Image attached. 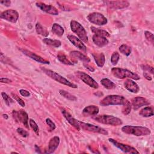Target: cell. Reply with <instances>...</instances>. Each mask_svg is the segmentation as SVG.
<instances>
[{
  "label": "cell",
  "mask_w": 154,
  "mask_h": 154,
  "mask_svg": "<svg viewBox=\"0 0 154 154\" xmlns=\"http://www.w3.org/2000/svg\"><path fill=\"white\" fill-rule=\"evenodd\" d=\"M22 52L25 54L26 55V56H28V57L31 58V59L35 60V61L37 62H38V63H42V64H49V61H47L46 60H45L43 58L41 57L40 56L29 51H28V50H25V49H22Z\"/></svg>",
  "instance_id": "19"
},
{
  "label": "cell",
  "mask_w": 154,
  "mask_h": 154,
  "mask_svg": "<svg viewBox=\"0 0 154 154\" xmlns=\"http://www.w3.org/2000/svg\"><path fill=\"white\" fill-rule=\"evenodd\" d=\"M90 29L91 30V31L95 34V35H100V36H103L105 37H109V34L108 32H107L106 30L100 29V28H97L94 26H91Z\"/></svg>",
  "instance_id": "28"
},
{
  "label": "cell",
  "mask_w": 154,
  "mask_h": 154,
  "mask_svg": "<svg viewBox=\"0 0 154 154\" xmlns=\"http://www.w3.org/2000/svg\"><path fill=\"white\" fill-rule=\"evenodd\" d=\"M1 95H2V97L3 99H4L5 104L7 106H10L11 103H13L14 102V100L9 96H8L5 93L2 92L1 93Z\"/></svg>",
  "instance_id": "37"
},
{
  "label": "cell",
  "mask_w": 154,
  "mask_h": 154,
  "mask_svg": "<svg viewBox=\"0 0 154 154\" xmlns=\"http://www.w3.org/2000/svg\"><path fill=\"white\" fill-rule=\"evenodd\" d=\"M122 131L125 134L135 136H146L149 135L151 132L148 128L132 125H126L123 126L122 128Z\"/></svg>",
  "instance_id": "1"
},
{
  "label": "cell",
  "mask_w": 154,
  "mask_h": 154,
  "mask_svg": "<svg viewBox=\"0 0 154 154\" xmlns=\"http://www.w3.org/2000/svg\"><path fill=\"white\" fill-rule=\"evenodd\" d=\"M17 132L19 135H20L23 137H27L29 135L28 132L21 128H18L17 129Z\"/></svg>",
  "instance_id": "42"
},
{
  "label": "cell",
  "mask_w": 154,
  "mask_h": 154,
  "mask_svg": "<svg viewBox=\"0 0 154 154\" xmlns=\"http://www.w3.org/2000/svg\"><path fill=\"white\" fill-rule=\"evenodd\" d=\"M92 40L94 43L99 47H103L109 43V41L106 38V37L95 34L93 35Z\"/></svg>",
  "instance_id": "23"
},
{
  "label": "cell",
  "mask_w": 154,
  "mask_h": 154,
  "mask_svg": "<svg viewBox=\"0 0 154 154\" xmlns=\"http://www.w3.org/2000/svg\"><path fill=\"white\" fill-rule=\"evenodd\" d=\"M143 76L145 77V78H146L147 80L149 81H151L152 79V76L149 75V73L147 72H143Z\"/></svg>",
  "instance_id": "46"
},
{
  "label": "cell",
  "mask_w": 154,
  "mask_h": 154,
  "mask_svg": "<svg viewBox=\"0 0 154 154\" xmlns=\"http://www.w3.org/2000/svg\"><path fill=\"white\" fill-rule=\"evenodd\" d=\"M19 93L23 97H29L30 96V93L28 91L24 89H20L19 90Z\"/></svg>",
  "instance_id": "43"
},
{
  "label": "cell",
  "mask_w": 154,
  "mask_h": 154,
  "mask_svg": "<svg viewBox=\"0 0 154 154\" xmlns=\"http://www.w3.org/2000/svg\"><path fill=\"white\" fill-rule=\"evenodd\" d=\"M139 114L144 117H149L153 116L154 114L153 108L152 106H146L140 111Z\"/></svg>",
  "instance_id": "25"
},
{
  "label": "cell",
  "mask_w": 154,
  "mask_h": 154,
  "mask_svg": "<svg viewBox=\"0 0 154 154\" xmlns=\"http://www.w3.org/2000/svg\"><path fill=\"white\" fill-rule=\"evenodd\" d=\"M58 60L62 63L66 65H73V64L66 57V56L62 53H60L57 55Z\"/></svg>",
  "instance_id": "34"
},
{
  "label": "cell",
  "mask_w": 154,
  "mask_h": 154,
  "mask_svg": "<svg viewBox=\"0 0 154 154\" xmlns=\"http://www.w3.org/2000/svg\"><path fill=\"white\" fill-rule=\"evenodd\" d=\"M87 19L91 23L97 25H104L108 22L107 19L102 14L98 12L90 13L87 16Z\"/></svg>",
  "instance_id": "8"
},
{
  "label": "cell",
  "mask_w": 154,
  "mask_h": 154,
  "mask_svg": "<svg viewBox=\"0 0 154 154\" xmlns=\"http://www.w3.org/2000/svg\"><path fill=\"white\" fill-rule=\"evenodd\" d=\"M0 82L2 83H10L11 82V80L7 78H1L0 79Z\"/></svg>",
  "instance_id": "45"
},
{
  "label": "cell",
  "mask_w": 154,
  "mask_h": 154,
  "mask_svg": "<svg viewBox=\"0 0 154 154\" xmlns=\"http://www.w3.org/2000/svg\"><path fill=\"white\" fill-rule=\"evenodd\" d=\"M111 72L115 77L119 79H125L127 78L134 80H139L140 79V77L137 73L123 68L114 67L111 69Z\"/></svg>",
  "instance_id": "4"
},
{
  "label": "cell",
  "mask_w": 154,
  "mask_h": 154,
  "mask_svg": "<svg viewBox=\"0 0 154 154\" xmlns=\"http://www.w3.org/2000/svg\"><path fill=\"white\" fill-rule=\"evenodd\" d=\"M43 42L46 45H48L53 47H55V48H58L61 45V42L58 40H53L49 38H45L43 40Z\"/></svg>",
  "instance_id": "30"
},
{
  "label": "cell",
  "mask_w": 154,
  "mask_h": 154,
  "mask_svg": "<svg viewBox=\"0 0 154 154\" xmlns=\"http://www.w3.org/2000/svg\"><path fill=\"white\" fill-rule=\"evenodd\" d=\"M52 32L54 33L55 35L59 37H61L63 35L64 32V28L61 25L55 23L53 24L52 26Z\"/></svg>",
  "instance_id": "27"
},
{
  "label": "cell",
  "mask_w": 154,
  "mask_h": 154,
  "mask_svg": "<svg viewBox=\"0 0 154 154\" xmlns=\"http://www.w3.org/2000/svg\"><path fill=\"white\" fill-rule=\"evenodd\" d=\"M149 105V101L143 97H135L131 99L132 108L134 110H137L143 106Z\"/></svg>",
  "instance_id": "14"
},
{
  "label": "cell",
  "mask_w": 154,
  "mask_h": 154,
  "mask_svg": "<svg viewBox=\"0 0 154 154\" xmlns=\"http://www.w3.org/2000/svg\"><path fill=\"white\" fill-rule=\"evenodd\" d=\"M104 3L109 8L112 10L121 9L129 6V2L126 1H106Z\"/></svg>",
  "instance_id": "13"
},
{
  "label": "cell",
  "mask_w": 154,
  "mask_h": 154,
  "mask_svg": "<svg viewBox=\"0 0 154 154\" xmlns=\"http://www.w3.org/2000/svg\"><path fill=\"white\" fill-rule=\"evenodd\" d=\"M120 58V55L117 52H114L111 57V63L112 65L116 66Z\"/></svg>",
  "instance_id": "36"
},
{
  "label": "cell",
  "mask_w": 154,
  "mask_h": 154,
  "mask_svg": "<svg viewBox=\"0 0 154 154\" xmlns=\"http://www.w3.org/2000/svg\"><path fill=\"white\" fill-rule=\"evenodd\" d=\"M0 17L8 22L16 23L19 18V13L14 10L9 9L2 12Z\"/></svg>",
  "instance_id": "12"
},
{
  "label": "cell",
  "mask_w": 154,
  "mask_h": 154,
  "mask_svg": "<svg viewBox=\"0 0 154 154\" xmlns=\"http://www.w3.org/2000/svg\"><path fill=\"white\" fill-rule=\"evenodd\" d=\"M144 35H145V37L146 38V39L149 41L150 42H151L152 44H153L154 43V36H153V34L149 31H146L144 32Z\"/></svg>",
  "instance_id": "38"
},
{
  "label": "cell",
  "mask_w": 154,
  "mask_h": 154,
  "mask_svg": "<svg viewBox=\"0 0 154 154\" xmlns=\"http://www.w3.org/2000/svg\"><path fill=\"white\" fill-rule=\"evenodd\" d=\"M84 66H85L86 68H87L89 70H90V71H91V72L94 71V69H93V68L91 67L90 66H88V65H85V64H84Z\"/></svg>",
  "instance_id": "47"
},
{
  "label": "cell",
  "mask_w": 154,
  "mask_h": 154,
  "mask_svg": "<svg viewBox=\"0 0 154 154\" xmlns=\"http://www.w3.org/2000/svg\"><path fill=\"white\" fill-rule=\"evenodd\" d=\"M46 123L48 125V126L50 128L51 131H54L55 129V128H56L55 124L52 121L51 119H50L49 118H47L46 119Z\"/></svg>",
  "instance_id": "41"
},
{
  "label": "cell",
  "mask_w": 154,
  "mask_h": 154,
  "mask_svg": "<svg viewBox=\"0 0 154 154\" xmlns=\"http://www.w3.org/2000/svg\"><path fill=\"white\" fill-rule=\"evenodd\" d=\"M61 112L64 117L66 118V119L67 120V122L73 127H75L78 131L80 130V127L79 125V120L74 119L70 114H69L66 110H65L64 108L61 109Z\"/></svg>",
  "instance_id": "17"
},
{
  "label": "cell",
  "mask_w": 154,
  "mask_h": 154,
  "mask_svg": "<svg viewBox=\"0 0 154 154\" xmlns=\"http://www.w3.org/2000/svg\"><path fill=\"white\" fill-rule=\"evenodd\" d=\"M99 111V108L95 105H89L85 107L82 110V114L84 116H93L97 115Z\"/></svg>",
  "instance_id": "21"
},
{
  "label": "cell",
  "mask_w": 154,
  "mask_h": 154,
  "mask_svg": "<svg viewBox=\"0 0 154 154\" xmlns=\"http://www.w3.org/2000/svg\"><path fill=\"white\" fill-rule=\"evenodd\" d=\"M0 3L6 7H8L11 4V1L9 0H4V1H1Z\"/></svg>",
  "instance_id": "44"
},
{
  "label": "cell",
  "mask_w": 154,
  "mask_h": 154,
  "mask_svg": "<svg viewBox=\"0 0 154 154\" xmlns=\"http://www.w3.org/2000/svg\"><path fill=\"white\" fill-rule=\"evenodd\" d=\"M131 108H132L131 103L129 102V101L126 100L125 101V102L124 103V104L123 105L122 112L124 115H125V116L128 115L130 113V112L131 111Z\"/></svg>",
  "instance_id": "33"
},
{
  "label": "cell",
  "mask_w": 154,
  "mask_h": 154,
  "mask_svg": "<svg viewBox=\"0 0 154 154\" xmlns=\"http://www.w3.org/2000/svg\"><path fill=\"white\" fill-rule=\"evenodd\" d=\"M141 69L144 70V72H147V73H150L151 74L153 73V68L149 65H144V64H142L141 65Z\"/></svg>",
  "instance_id": "39"
},
{
  "label": "cell",
  "mask_w": 154,
  "mask_h": 154,
  "mask_svg": "<svg viewBox=\"0 0 154 154\" xmlns=\"http://www.w3.org/2000/svg\"><path fill=\"white\" fill-rule=\"evenodd\" d=\"M101 84L106 89L112 90L116 87V85L108 78H103L100 80Z\"/></svg>",
  "instance_id": "26"
},
{
  "label": "cell",
  "mask_w": 154,
  "mask_h": 154,
  "mask_svg": "<svg viewBox=\"0 0 154 154\" xmlns=\"http://www.w3.org/2000/svg\"><path fill=\"white\" fill-rule=\"evenodd\" d=\"M60 138L58 136H55L52 137L49 141L48 147L47 149V153H52L57 149L60 144Z\"/></svg>",
  "instance_id": "20"
},
{
  "label": "cell",
  "mask_w": 154,
  "mask_h": 154,
  "mask_svg": "<svg viewBox=\"0 0 154 154\" xmlns=\"http://www.w3.org/2000/svg\"><path fill=\"white\" fill-rule=\"evenodd\" d=\"M29 126L31 127V128L34 131V132L37 134V135H39V128L38 126V125H37V123H35V122L30 119L29 120Z\"/></svg>",
  "instance_id": "35"
},
{
  "label": "cell",
  "mask_w": 154,
  "mask_h": 154,
  "mask_svg": "<svg viewBox=\"0 0 154 154\" xmlns=\"http://www.w3.org/2000/svg\"><path fill=\"white\" fill-rule=\"evenodd\" d=\"M3 117H4L5 119H7L8 117V116L7 114H3Z\"/></svg>",
  "instance_id": "49"
},
{
  "label": "cell",
  "mask_w": 154,
  "mask_h": 154,
  "mask_svg": "<svg viewBox=\"0 0 154 154\" xmlns=\"http://www.w3.org/2000/svg\"><path fill=\"white\" fill-rule=\"evenodd\" d=\"M70 56L72 58L79 60L81 61H83L84 63H89L90 61V59L84 54H82L81 52L76 51H73L70 52Z\"/></svg>",
  "instance_id": "22"
},
{
  "label": "cell",
  "mask_w": 154,
  "mask_h": 154,
  "mask_svg": "<svg viewBox=\"0 0 154 154\" xmlns=\"http://www.w3.org/2000/svg\"><path fill=\"white\" fill-rule=\"evenodd\" d=\"M119 51L126 56H129L131 53V48L127 45L123 44L119 47Z\"/></svg>",
  "instance_id": "32"
},
{
  "label": "cell",
  "mask_w": 154,
  "mask_h": 154,
  "mask_svg": "<svg viewBox=\"0 0 154 154\" xmlns=\"http://www.w3.org/2000/svg\"><path fill=\"white\" fill-rule=\"evenodd\" d=\"M36 6L37 7H38L40 10H42V11L52 14V15H58V10L54 6L51 5H47L45 4L44 3L38 2H36Z\"/></svg>",
  "instance_id": "15"
},
{
  "label": "cell",
  "mask_w": 154,
  "mask_h": 154,
  "mask_svg": "<svg viewBox=\"0 0 154 154\" xmlns=\"http://www.w3.org/2000/svg\"><path fill=\"white\" fill-rule=\"evenodd\" d=\"M35 147L36 148V149H35V150L38 153H40V149H39V147H38L37 146H35Z\"/></svg>",
  "instance_id": "48"
},
{
  "label": "cell",
  "mask_w": 154,
  "mask_h": 154,
  "mask_svg": "<svg viewBox=\"0 0 154 154\" xmlns=\"http://www.w3.org/2000/svg\"><path fill=\"white\" fill-rule=\"evenodd\" d=\"M92 119L95 121L105 125L112 126H120L122 125L123 122L122 120L111 115H95L92 117Z\"/></svg>",
  "instance_id": "2"
},
{
  "label": "cell",
  "mask_w": 154,
  "mask_h": 154,
  "mask_svg": "<svg viewBox=\"0 0 154 154\" xmlns=\"http://www.w3.org/2000/svg\"><path fill=\"white\" fill-rule=\"evenodd\" d=\"M126 100L127 99L122 96L111 94L105 97L100 101L99 104L103 106L109 105H123Z\"/></svg>",
  "instance_id": "3"
},
{
  "label": "cell",
  "mask_w": 154,
  "mask_h": 154,
  "mask_svg": "<svg viewBox=\"0 0 154 154\" xmlns=\"http://www.w3.org/2000/svg\"><path fill=\"white\" fill-rule=\"evenodd\" d=\"M108 141L111 144H112L114 146L119 149L120 150H122L124 153H139V152L137 151L134 147L130 146L128 144L119 143L112 138H109Z\"/></svg>",
  "instance_id": "11"
},
{
  "label": "cell",
  "mask_w": 154,
  "mask_h": 154,
  "mask_svg": "<svg viewBox=\"0 0 154 154\" xmlns=\"http://www.w3.org/2000/svg\"><path fill=\"white\" fill-rule=\"evenodd\" d=\"M67 38L75 47H76L79 49L81 50L84 52L87 51V48L85 45L82 42V41L79 38H78L76 36L73 35H68Z\"/></svg>",
  "instance_id": "16"
},
{
  "label": "cell",
  "mask_w": 154,
  "mask_h": 154,
  "mask_svg": "<svg viewBox=\"0 0 154 154\" xmlns=\"http://www.w3.org/2000/svg\"><path fill=\"white\" fill-rule=\"evenodd\" d=\"M94 60L97 64V66L99 67H102L105 62V55L103 53H99V54H92Z\"/></svg>",
  "instance_id": "24"
},
{
  "label": "cell",
  "mask_w": 154,
  "mask_h": 154,
  "mask_svg": "<svg viewBox=\"0 0 154 154\" xmlns=\"http://www.w3.org/2000/svg\"><path fill=\"white\" fill-rule=\"evenodd\" d=\"M11 96L14 99V100L16 101H17V102L22 106H25V102L24 101H23L22 99H21L17 95H16V94H14V93H11Z\"/></svg>",
  "instance_id": "40"
},
{
  "label": "cell",
  "mask_w": 154,
  "mask_h": 154,
  "mask_svg": "<svg viewBox=\"0 0 154 154\" xmlns=\"http://www.w3.org/2000/svg\"><path fill=\"white\" fill-rule=\"evenodd\" d=\"M79 125L80 127V129H82L84 131H89V132H94V133H99V134H101L102 135H108V132L99 126L88 123H85V122H82L81 121H79Z\"/></svg>",
  "instance_id": "7"
},
{
  "label": "cell",
  "mask_w": 154,
  "mask_h": 154,
  "mask_svg": "<svg viewBox=\"0 0 154 154\" xmlns=\"http://www.w3.org/2000/svg\"><path fill=\"white\" fill-rule=\"evenodd\" d=\"M41 70L43 72V73H45L46 75H47L48 76H49L51 78L53 79L54 80H55L62 84L66 85L69 87L77 88V85L76 84L71 82L70 81H69V80L66 79L64 77L58 74L57 73H56L51 70L47 69L46 68H43L42 67H41Z\"/></svg>",
  "instance_id": "5"
},
{
  "label": "cell",
  "mask_w": 154,
  "mask_h": 154,
  "mask_svg": "<svg viewBox=\"0 0 154 154\" xmlns=\"http://www.w3.org/2000/svg\"><path fill=\"white\" fill-rule=\"evenodd\" d=\"M12 115L16 122L22 123L27 129H29L28 116L25 111L23 109H20L19 111L13 110Z\"/></svg>",
  "instance_id": "9"
},
{
  "label": "cell",
  "mask_w": 154,
  "mask_h": 154,
  "mask_svg": "<svg viewBox=\"0 0 154 154\" xmlns=\"http://www.w3.org/2000/svg\"><path fill=\"white\" fill-rule=\"evenodd\" d=\"M70 28L71 30L77 35V36L81 41L86 43L88 42L87 32L82 25L80 24L78 22L73 20H71Z\"/></svg>",
  "instance_id": "6"
},
{
  "label": "cell",
  "mask_w": 154,
  "mask_h": 154,
  "mask_svg": "<svg viewBox=\"0 0 154 154\" xmlns=\"http://www.w3.org/2000/svg\"><path fill=\"white\" fill-rule=\"evenodd\" d=\"M76 75L81 80H82L85 84L89 85L90 87L96 88V89L98 88L99 87L98 83L88 74L83 72L77 71L76 72Z\"/></svg>",
  "instance_id": "10"
},
{
  "label": "cell",
  "mask_w": 154,
  "mask_h": 154,
  "mask_svg": "<svg viewBox=\"0 0 154 154\" xmlns=\"http://www.w3.org/2000/svg\"><path fill=\"white\" fill-rule=\"evenodd\" d=\"M124 86L126 89L133 93H137L140 91V87L138 84L131 79H128L125 81Z\"/></svg>",
  "instance_id": "18"
},
{
  "label": "cell",
  "mask_w": 154,
  "mask_h": 154,
  "mask_svg": "<svg viewBox=\"0 0 154 154\" xmlns=\"http://www.w3.org/2000/svg\"><path fill=\"white\" fill-rule=\"evenodd\" d=\"M35 30L38 34L44 37H47L49 35V32L47 29L42 25L40 23H37L35 25Z\"/></svg>",
  "instance_id": "29"
},
{
  "label": "cell",
  "mask_w": 154,
  "mask_h": 154,
  "mask_svg": "<svg viewBox=\"0 0 154 154\" xmlns=\"http://www.w3.org/2000/svg\"><path fill=\"white\" fill-rule=\"evenodd\" d=\"M59 93L62 96H63L64 97H65L66 99H67L69 100L76 101L77 100V98L75 96L71 94L70 93H69V92H67V91H65L64 90H59Z\"/></svg>",
  "instance_id": "31"
}]
</instances>
